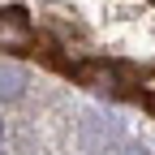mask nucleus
I'll use <instances>...</instances> for the list:
<instances>
[{
	"mask_svg": "<svg viewBox=\"0 0 155 155\" xmlns=\"http://www.w3.org/2000/svg\"><path fill=\"white\" fill-rule=\"evenodd\" d=\"M35 26L22 9H0V52H30Z\"/></svg>",
	"mask_w": 155,
	"mask_h": 155,
	"instance_id": "f257e3e1",
	"label": "nucleus"
},
{
	"mask_svg": "<svg viewBox=\"0 0 155 155\" xmlns=\"http://www.w3.org/2000/svg\"><path fill=\"white\" fill-rule=\"evenodd\" d=\"M78 82L82 86H91L95 95H125V78H121V69L116 65H108V61H86L82 69H78Z\"/></svg>",
	"mask_w": 155,
	"mask_h": 155,
	"instance_id": "f03ea898",
	"label": "nucleus"
},
{
	"mask_svg": "<svg viewBox=\"0 0 155 155\" xmlns=\"http://www.w3.org/2000/svg\"><path fill=\"white\" fill-rule=\"evenodd\" d=\"M26 95V69L0 61V104H17Z\"/></svg>",
	"mask_w": 155,
	"mask_h": 155,
	"instance_id": "7ed1b4c3",
	"label": "nucleus"
},
{
	"mask_svg": "<svg viewBox=\"0 0 155 155\" xmlns=\"http://www.w3.org/2000/svg\"><path fill=\"white\" fill-rule=\"evenodd\" d=\"M121 155H151V151H147V147H125Z\"/></svg>",
	"mask_w": 155,
	"mask_h": 155,
	"instance_id": "20e7f679",
	"label": "nucleus"
},
{
	"mask_svg": "<svg viewBox=\"0 0 155 155\" xmlns=\"http://www.w3.org/2000/svg\"><path fill=\"white\" fill-rule=\"evenodd\" d=\"M0 147H5V121H0Z\"/></svg>",
	"mask_w": 155,
	"mask_h": 155,
	"instance_id": "39448f33",
	"label": "nucleus"
},
{
	"mask_svg": "<svg viewBox=\"0 0 155 155\" xmlns=\"http://www.w3.org/2000/svg\"><path fill=\"white\" fill-rule=\"evenodd\" d=\"M151 108H155V86H151Z\"/></svg>",
	"mask_w": 155,
	"mask_h": 155,
	"instance_id": "423d86ee",
	"label": "nucleus"
}]
</instances>
